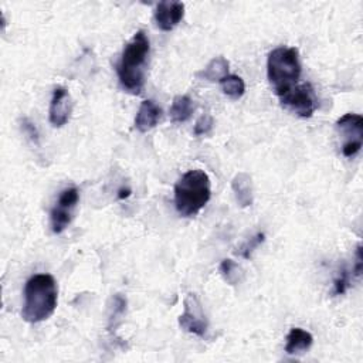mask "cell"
Masks as SVG:
<instances>
[{"mask_svg":"<svg viewBox=\"0 0 363 363\" xmlns=\"http://www.w3.org/2000/svg\"><path fill=\"white\" fill-rule=\"evenodd\" d=\"M149 53V39L144 30H139L127 43L116 64L119 84L125 91L131 94H141L144 90Z\"/></svg>","mask_w":363,"mask_h":363,"instance_id":"1","label":"cell"},{"mask_svg":"<svg viewBox=\"0 0 363 363\" xmlns=\"http://www.w3.org/2000/svg\"><path fill=\"white\" fill-rule=\"evenodd\" d=\"M58 304V287L53 275L36 274L25 285V304L22 318L29 324L48 320Z\"/></svg>","mask_w":363,"mask_h":363,"instance_id":"2","label":"cell"},{"mask_svg":"<svg viewBox=\"0 0 363 363\" xmlns=\"http://www.w3.org/2000/svg\"><path fill=\"white\" fill-rule=\"evenodd\" d=\"M212 198L209 174L202 169H192L182 174L174 185V207L184 217L196 216Z\"/></svg>","mask_w":363,"mask_h":363,"instance_id":"3","label":"cell"},{"mask_svg":"<svg viewBox=\"0 0 363 363\" xmlns=\"http://www.w3.org/2000/svg\"><path fill=\"white\" fill-rule=\"evenodd\" d=\"M302 66L295 47H277L267 58V77L277 97L298 84Z\"/></svg>","mask_w":363,"mask_h":363,"instance_id":"4","label":"cell"},{"mask_svg":"<svg viewBox=\"0 0 363 363\" xmlns=\"http://www.w3.org/2000/svg\"><path fill=\"white\" fill-rule=\"evenodd\" d=\"M282 107L301 118H311L318 108V101L314 88L310 83L296 84L280 97Z\"/></svg>","mask_w":363,"mask_h":363,"instance_id":"5","label":"cell"},{"mask_svg":"<svg viewBox=\"0 0 363 363\" xmlns=\"http://www.w3.org/2000/svg\"><path fill=\"white\" fill-rule=\"evenodd\" d=\"M80 200L77 188H67L60 193L54 207L50 213V226L54 234H62L73 221L74 212Z\"/></svg>","mask_w":363,"mask_h":363,"instance_id":"6","label":"cell"},{"mask_svg":"<svg viewBox=\"0 0 363 363\" xmlns=\"http://www.w3.org/2000/svg\"><path fill=\"white\" fill-rule=\"evenodd\" d=\"M336 130L343 138L342 155L353 158L363 145V118L359 114H345L336 121Z\"/></svg>","mask_w":363,"mask_h":363,"instance_id":"7","label":"cell"},{"mask_svg":"<svg viewBox=\"0 0 363 363\" xmlns=\"http://www.w3.org/2000/svg\"><path fill=\"white\" fill-rule=\"evenodd\" d=\"M179 325L182 329L199 338L207 336L209 321L199 298L192 292H189L184 301V314L179 317Z\"/></svg>","mask_w":363,"mask_h":363,"instance_id":"8","label":"cell"},{"mask_svg":"<svg viewBox=\"0 0 363 363\" xmlns=\"http://www.w3.org/2000/svg\"><path fill=\"white\" fill-rule=\"evenodd\" d=\"M73 107L74 104L70 93L63 87L55 88L53 93V97L50 101V109H48V119L51 125L55 128L64 127L70 121Z\"/></svg>","mask_w":363,"mask_h":363,"instance_id":"9","label":"cell"},{"mask_svg":"<svg viewBox=\"0 0 363 363\" xmlns=\"http://www.w3.org/2000/svg\"><path fill=\"white\" fill-rule=\"evenodd\" d=\"M185 16V5L180 2H160L155 9V23L162 32H172Z\"/></svg>","mask_w":363,"mask_h":363,"instance_id":"10","label":"cell"},{"mask_svg":"<svg viewBox=\"0 0 363 363\" xmlns=\"http://www.w3.org/2000/svg\"><path fill=\"white\" fill-rule=\"evenodd\" d=\"M160 118L162 109L152 100H146L141 104L135 116V128L139 132H148L158 125Z\"/></svg>","mask_w":363,"mask_h":363,"instance_id":"11","label":"cell"},{"mask_svg":"<svg viewBox=\"0 0 363 363\" xmlns=\"http://www.w3.org/2000/svg\"><path fill=\"white\" fill-rule=\"evenodd\" d=\"M231 189L235 200L241 207H249L254 202V189L252 176L246 172L237 173L231 180Z\"/></svg>","mask_w":363,"mask_h":363,"instance_id":"12","label":"cell"},{"mask_svg":"<svg viewBox=\"0 0 363 363\" xmlns=\"http://www.w3.org/2000/svg\"><path fill=\"white\" fill-rule=\"evenodd\" d=\"M314 343V336L302 328H292L287 335L285 352L288 355H301L311 349Z\"/></svg>","mask_w":363,"mask_h":363,"instance_id":"13","label":"cell"},{"mask_svg":"<svg viewBox=\"0 0 363 363\" xmlns=\"http://www.w3.org/2000/svg\"><path fill=\"white\" fill-rule=\"evenodd\" d=\"M195 109L193 101L188 95H177L174 97L172 107H170V119L174 124L186 123V121L192 116Z\"/></svg>","mask_w":363,"mask_h":363,"instance_id":"14","label":"cell"},{"mask_svg":"<svg viewBox=\"0 0 363 363\" xmlns=\"http://www.w3.org/2000/svg\"><path fill=\"white\" fill-rule=\"evenodd\" d=\"M228 67L230 64L227 62V58H224L223 55H219L213 58L200 73H198V77L200 80H206L210 83H216V81L220 83V80L228 76Z\"/></svg>","mask_w":363,"mask_h":363,"instance_id":"15","label":"cell"},{"mask_svg":"<svg viewBox=\"0 0 363 363\" xmlns=\"http://www.w3.org/2000/svg\"><path fill=\"white\" fill-rule=\"evenodd\" d=\"M220 85L223 93L231 100H240L246 94L245 80L234 74H228L223 80H220Z\"/></svg>","mask_w":363,"mask_h":363,"instance_id":"16","label":"cell"},{"mask_svg":"<svg viewBox=\"0 0 363 363\" xmlns=\"http://www.w3.org/2000/svg\"><path fill=\"white\" fill-rule=\"evenodd\" d=\"M220 274L230 285H237L243 280V271H241L240 266L230 259H226L220 263Z\"/></svg>","mask_w":363,"mask_h":363,"instance_id":"17","label":"cell"},{"mask_svg":"<svg viewBox=\"0 0 363 363\" xmlns=\"http://www.w3.org/2000/svg\"><path fill=\"white\" fill-rule=\"evenodd\" d=\"M264 240H266V234H264V233H257L256 235H253L252 238H249V240L246 241V243L238 249L237 254H240L241 257L246 259V260H250L252 256H253V253L264 243Z\"/></svg>","mask_w":363,"mask_h":363,"instance_id":"18","label":"cell"},{"mask_svg":"<svg viewBox=\"0 0 363 363\" xmlns=\"http://www.w3.org/2000/svg\"><path fill=\"white\" fill-rule=\"evenodd\" d=\"M350 281H352L350 271L346 267H342L338 271V275L334 280V294L335 295H343L349 289Z\"/></svg>","mask_w":363,"mask_h":363,"instance_id":"19","label":"cell"},{"mask_svg":"<svg viewBox=\"0 0 363 363\" xmlns=\"http://www.w3.org/2000/svg\"><path fill=\"white\" fill-rule=\"evenodd\" d=\"M213 127H214V119L212 115L209 114H205L202 115L198 123L195 125V135L196 137H203V135H209L212 131H213Z\"/></svg>","mask_w":363,"mask_h":363,"instance_id":"20","label":"cell"},{"mask_svg":"<svg viewBox=\"0 0 363 363\" xmlns=\"http://www.w3.org/2000/svg\"><path fill=\"white\" fill-rule=\"evenodd\" d=\"M22 130L33 142H36V144L39 142V131L30 119H27V118L22 119Z\"/></svg>","mask_w":363,"mask_h":363,"instance_id":"21","label":"cell"},{"mask_svg":"<svg viewBox=\"0 0 363 363\" xmlns=\"http://www.w3.org/2000/svg\"><path fill=\"white\" fill-rule=\"evenodd\" d=\"M363 271V257H362V246L359 245L356 247V256H355V266L352 270V277H360Z\"/></svg>","mask_w":363,"mask_h":363,"instance_id":"22","label":"cell"},{"mask_svg":"<svg viewBox=\"0 0 363 363\" xmlns=\"http://www.w3.org/2000/svg\"><path fill=\"white\" fill-rule=\"evenodd\" d=\"M131 193H132V191L130 188H121L118 191V199L119 200H125V199H128L131 196Z\"/></svg>","mask_w":363,"mask_h":363,"instance_id":"23","label":"cell"}]
</instances>
